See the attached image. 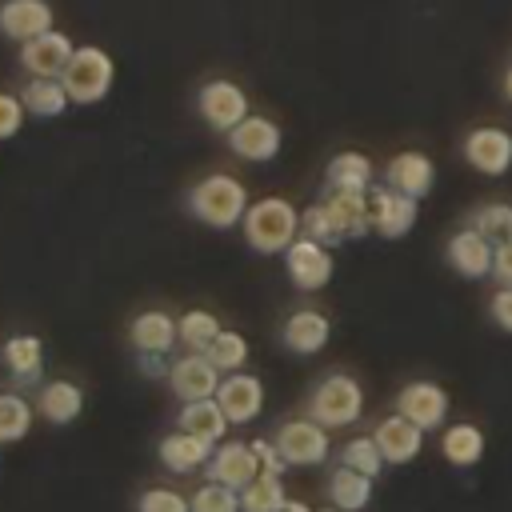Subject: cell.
I'll return each mask as SVG.
<instances>
[{
	"label": "cell",
	"mask_w": 512,
	"mask_h": 512,
	"mask_svg": "<svg viewBox=\"0 0 512 512\" xmlns=\"http://www.w3.org/2000/svg\"><path fill=\"white\" fill-rule=\"evenodd\" d=\"M140 372H144V376H168V364H164V356H156V352H140Z\"/></svg>",
	"instance_id": "44"
},
{
	"label": "cell",
	"mask_w": 512,
	"mask_h": 512,
	"mask_svg": "<svg viewBox=\"0 0 512 512\" xmlns=\"http://www.w3.org/2000/svg\"><path fill=\"white\" fill-rule=\"evenodd\" d=\"M176 428L180 432H192L196 440H204V444H220L224 440V428H228V416H224V408L216 404V396H208V400H184V408H180V416H176Z\"/></svg>",
	"instance_id": "24"
},
{
	"label": "cell",
	"mask_w": 512,
	"mask_h": 512,
	"mask_svg": "<svg viewBox=\"0 0 512 512\" xmlns=\"http://www.w3.org/2000/svg\"><path fill=\"white\" fill-rule=\"evenodd\" d=\"M280 144H284L280 124L268 120V116H256V112H248V116L228 132V148H232L240 160H248V164H268V160H276V156H280Z\"/></svg>",
	"instance_id": "9"
},
{
	"label": "cell",
	"mask_w": 512,
	"mask_h": 512,
	"mask_svg": "<svg viewBox=\"0 0 512 512\" xmlns=\"http://www.w3.org/2000/svg\"><path fill=\"white\" fill-rule=\"evenodd\" d=\"M284 268H288V280L300 288V292H316L332 280V248L320 244V240H308V236H296L284 252Z\"/></svg>",
	"instance_id": "8"
},
{
	"label": "cell",
	"mask_w": 512,
	"mask_h": 512,
	"mask_svg": "<svg viewBox=\"0 0 512 512\" xmlns=\"http://www.w3.org/2000/svg\"><path fill=\"white\" fill-rule=\"evenodd\" d=\"M324 204L340 228V240H360L364 232H372L368 224V192H344V188H328Z\"/></svg>",
	"instance_id": "23"
},
{
	"label": "cell",
	"mask_w": 512,
	"mask_h": 512,
	"mask_svg": "<svg viewBox=\"0 0 512 512\" xmlns=\"http://www.w3.org/2000/svg\"><path fill=\"white\" fill-rule=\"evenodd\" d=\"M504 96H508V100H512V68H508V72H504Z\"/></svg>",
	"instance_id": "46"
},
{
	"label": "cell",
	"mask_w": 512,
	"mask_h": 512,
	"mask_svg": "<svg viewBox=\"0 0 512 512\" xmlns=\"http://www.w3.org/2000/svg\"><path fill=\"white\" fill-rule=\"evenodd\" d=\"M468 228H476V232L488 236L492 244L508 240V236H512V204H484V208H476Z\"/></svg>",
	"instance_id": "37"
},
{
	"label": "cell",
	"mask_w": 512,
	"mask_h": 512,
	"mask_svg": "<svg viewBox=\"0 0 512 512\" xmlns=\"http://www.w3.org/2000/svg\"><path fill=\"white\" fill-rule=\"evenodd\" d=\"M208 456H212V444H204V440H196L192 432H168L164 440H160V464L168 468V472H176V476H188V472H200L204 464H208Z\"/></svg>",
	"instance_id": "26"
},
{
	"label": "cell",
	"mask_w": 512,
	"mask_h": 512,
	"mask_svg": "<svg viewBox=\"0 0 512 512\" xmlns=\"http://www.w3.org/2000/svg\"><path fill=\"white\" fill-rule=\"evenodd\" d=\"M196 108H200V120L208 128H216V132L228 136L248 116V92L236 80H208L196 92Z\"/></svg>",
	"instance_id": "6"
},
{
	"label": "cell",
	"mask_w": 512,
	"mask_h": 512,
	"mask_svg": "<svg viewBox=\"0 0 512 512\" xmlns=\"http://www.w3.org/2000/svg\"><path fill=\"white\" fill-rule=\"evenodd\" d=\"M364 412V388L348 376V372H328L312 396H308V416L324 428H344V424H356Z\"/></svg>",
	"instance_id": "4"
},
{
	"label": "cell",
	"mask_w": 512,
	"mask_h": 512,
	"mask_svg": "<svg viewBox=\"0 0 512 512\" xmlns=\"http://www.w3.org/2000/svg\"><path fill=\"white\" fill-rule=\"evenodd\" d=\"M252 456H256V464H260V472H272V476H280L288 464H284V456H280V448L272 444V440H252Z\"/></svg>",
	"instance_id": "41"
},
{
	"label": "cell",
	"mask_w": 512,
	"mask_h": 512,
	"mask_svg": "<svg viewBox=\"0 0 512 512\" xmlns=\"http://www.w3.org/2000/svg\"><path fill=\"white\" fill-rule=\"evenodd\" d=\"M240 228H244L248 248H256L260 256H276V252H288V244L300 236V212L284 196H264L248 204Z\"/></svg>",
	"instance_id": "1"
},
{
	"label": "cell",
	"mask_w": 512,
	"mask_h": 512,
	"mask_svg": "<svg viewBox=\"0 0 512 512\" xmlns=\"http://www.w3.org/2000/svg\"><path fill=\"white\" fill-rule=\"evenodd\" d=\"M328 496H332V508H340V512H360V508H368V500H372V476H364V472L340 464V468L328 472Z\"/></svg>",
	"instance_id": "28"
},
{
	"label": "cell",
	"mask_w": 512,
	"mask_h": 512,
	"mask_svg": "<svg viewBox=\"0 0 512 512\" xmlns=\"http://www.w3.org/2000/svg\"><path fill=\"white\" fill-rule=\"evenodd\" d=\"M272 444L280 448L284 464L288 468H308V464H324L332 444H328V428L316 424L312 416H300V420H284L272 436Z\"/></svg>",
	"instance_id": "5"
},
{
	"label": "cell",
	"mask_w": 512,
	"mask_h": 512,
	"mask_svg": "<svg viewBox=\"0 0 512 512\" xmlns=\"http://www.w3.org/2000/svg\"><path fill=\"white\" fill-rule=\"evenodd\" d=\"M328 336H332V324H328V316L316 312V308H296V312L284 320V328H280L284 348L296 352V356L320 352V348L328 344Z\"/></svg>",
	"instance_id": "19"
},
{
	"label": "cell",
	"mask_w": 512,
	"mask_h": 512,
	"mask_svg": "<svg viewBox=\"0 0 512 512\" xmlns=\"http://www.w3.org/2000/svg\"><path fill=\"white\" fill-rule=\"evenodd\" d=\"M464 160L484 176H504L512 168V132L496 124H480L464 136Z\"/></svg>",
	"instance_id": "11"
},
{
	"label": "cell",
	"mask_w": 512,
	"mask_h": 512,
	"mask_svg": "<svg viewBox=\"0 0 512 512\" xmlns=\"http://www.w3.org/2000/svg\"><path fill=\"white\" fill-rule=\"evenodd\" d=\"M320 512H340V508H320Z\"/></svg>",
	"instance_id": "47"
},
{
	"label": "cell",
	"mask_w": 512,
	"mask_h": 512,
	"mask_svg": "<svg viewBox=\"0 0 512 512\" xmlns=\"http://www.w3.org/2000/svg\"><path fill=\"white\" fill-rule=\"evenodd\" d=\"M216 404L224 408V416H228V424H248V420H256L260 416V408H264V384H260V376H252V372H228L224 380H220V388H216Z\"/></svg>",
	"instance_id": "14"
},
{
	"label": "cell",
	"mask_w": 512,
	"mask_h": 512,
	"mask_svg": "<svg viewBox=\"0 0 512 512\" xmlns=\"http://www.w3.org/2000/svg\"><path fill=\"white\" fill-rule=\"evenodd\" d=\"M0 360L12 372L16 388H28L44 372V340L40 336H8L4 348H0Z\"/></svg>",
	"instance_id": "22"
},
{
	"label": "cell",
	"mask_w": 512,
	"mask_h": 512,
	"mask_svg": "<svg viewBox=\"0 0 512 512\" xmlns=\"http://www.w3.org/2000/svg\"><path fill=\"white\" fill-rule=\"evenodd\" d=\"M72 52H76L72 36L60 32V28H48V32H40V36L20 44V68L28 76H60L64 64L72 60Z\"/></svg>",
	"instance_id": "12"
},
{
	"label": "cell",
	"mask_w": 512,
	"mask_h": 512,
	"mask_svg": "<svg viewBox=\"0 0 512 512\" xmlns=\"http://www.w3.org/2000/svg\"><path fill=\"white\" fill-rule=\"evenodd\" d=\"M220 320L208 312V308H192L176 320V332H180V344H188V352H208V344L220 336Z\"/></svg>",
	"instance_id": "33"
},
{
	"label": "cell",
	"mask_w": 512,
	"mask_h": 512,
	"mask_svg": "<svg viewBox=\"0 0 512 512\" xmlns=\"http://www.w3.org/2000/svg\"><path fill=\"white\" fill-rule=\"evenodd\" d=\"M416 212H420V200L380 184V188H368V224L372 232H380L384 240H400L412 232L416 224Z\"/></svg>",
	"instance_id": "7"
},
{
	"label": "cell",
	"mask_w": 512,
	"mask_h": 512,
	"mask_svg": "<svg viewBox=\"0 0 512 512\" xmlns=\"http://www.w3.org/2000/svg\"><path fill=\"white\" fill-rule=\"evenodd\" d=\"M280 512H316V508H308V504H304V500H288V504H284V508H280Z\"/></svg>",
	"instance_id": "45"
},
{
	"label": "cell",
	"mask_w": 512,
	"mask_h": 512,
	"mask_svg": "<svg viewBox=\"0 0 512 512\" xmlns=\"http://www.w3.org/2000/svg\"><path fill=\"white\" fill-rule=\"evenodd\" d=\"M208 480H216V484H224V488H248L256 476H260V464H256V456H252V444H244V440H220L216 448H212V456H208Z\"/></svg>",
	"instance_id": "13"
},
{
	"label": "cell",
	"mask_w": 512,
	"mask_h": 512,
	"mask_svg": "<svg viewBox=\"0 0 512 512\" xmlns=\"http://www.w3.org/2000/svg\"><path fill=\"white\" fill-rule=\"evenodd\" d=\"M192 512H240V492L236 488H224L216 480H204L196 492H192Z\"/></svg>",
	"instance_id": "38"
},
{
	"label": "cell",
	"mask_w": 512,
	"mask_h": 512,
	"mask_svg": "<svg viewBox=\"0 0 512 512\" xmlns=\"http://www.w3.org/2000/svg\"><path fill=\"white\" fill-rule=\"evenodd\" d=\"M328 188H344V192H368L372 188V160L364 152H336L328 160L324 172Z\"/></svg>",
	"instance_id": "29"
},
{
	"label": "cell",
	"mask_w": 512,
	"mask_h": 512,
	"mask_svg": "<svg viewBox=\"0 0 512 512\" xmlns=\"http://www.w3.org/2000/svg\"><path fill=\"white\" fill-rule=\"evenodd\" d=\"M340 464H348V468H356V472H364V476H380V468H384V456H380V444L372 440V436H352L344 448H340Z\"/></svg>",
	"instance_id": "35"
},
{
	"label": "cell",
	"mask_w": 512,
	"mask_h": 512,
	"mask_svg": "<svg viewBox=\"0 0 512 512\" xmlns=\"http://www.w3.org/2000/svg\"><path fill=\"white\" fill-rule=\"evenodd\" d=\"M300 236H308V240H320V244H340V228H336V220H332V212H328V204L324 200H316V204H308L304 212H300Z\"/></svg>",
	"instance_id": "36"
},
{
	"label": "cell",
	"mask_w": 512,
	"mask_h": 512,
	"mask_svg": "<svg viewBox=\"0 0 512 512\" xmlns=\"http://www.w3.org/2000/svg\"><path fill=\"white\" fill-rule=\"evenodd\" d=\"M24 104H20V96H12V92H0V140H8V136H16L20 128H24Z\"/></svg>",
	"instance_id": "40"
},
{
	"label": "cell",
	"mask_w": 512,
	"mask_h": 512,
	"mask_svg": "<svg viewBox=\"0 0 512 512\" xmlns=\"http://www.w3.org/2000/svg\"><path fill=\"white\" fill-rule=\"evenodd\" d=\"M396 412L412 420L420 432H432L448 420V392L436 380H412L396 392Z\"/></svg>",
	"instance_id": "10"
},
{
	"label": "cell",
	"mask_w": 512,
	"mask_h": 512,
	"mask_svg": "<svg viewBox=\"0 0 512 512\" xmlns=\"http://www.w3.org/2000/svg\"><path fill=\"white\" fill-rule=\"evenodd\" d=\"M488 312H492V320H496V328H504V332H512V288H500V292L492 296V304H488Z\"/></svg>",
	"instance_id": "43"
},
{
	"label": "cell",
	"mask_w": 512,
	"mask_h": 512,
	"mask_svg": "<svg viewBox=\"0 0 512 512\" xmlns=\"http://www.w3.org/2000/svg\"><path fill=\"white\" fill-rule=\"evenodd\" d=\"M36 412H40L48 424H72V420L84 412V392H80V384H72V380H48V384H40V392H36Z\"/></svg>",
	"instance_id": "25"
},
{
	"label": "cell",
	"mask_w": 512,
	"mask_h": 512,
	"mask_svg": "<svg viewBox=\"0 0 512 512\" xmlns=\"http://www.w3.org/2000/svg\"><path fill=\"white\" fill-rule=\"evenodd\" d=\"M36 404H28L20 392H0V444H16L32 432Z\"/></svg>",
	"instance_id": "31"
},
{
	"label": "cell",
	"mask_w": 512,
	"mask_h": 512,
	"mask_svg": "<svg viewBox=\"0 0 512 512\" xmlns=\"http://www.w3.org/2000/svg\"><path fill=\"white\" fill-rule=\"evenodd\" d=\"M384 184L396 188V192H404V196H412V200H420V196H428L432 184H436V164H432L424 152H416V148L396 152V156L384 164Z\"/></svg>",
	"instance_id": "16"
},
{
	"label": "cell",
	"mask_w": 512,
	"mask_h": 512,
	"mask_svg": "<svg viewBox=\"0 0 512 512\" xmlns=\"http://www.w3.org/2000/svg\"><path fill=\"white\" fill-rule=\"evenodd\" d=\"M284 504H288L284 484L272 472H260L248 488H240V512H280Z\"/></svg>",
	"instance_id": "32"
},
{
	"label": "cell",
	"mask_w": 512,
	"mask_h": 512,
	"mask_svg": "<svg viewBox=\"0 0 512 512\" xmlns=\"http://www.w3.org/2000/svg\"><path fill=\"white\" fill-rule=\"evenodd\" d=\"M168 384L180 400H208L220 388V368L204 352H188L168 364Z\"/></svg>",
	"instance_id": "15"
},
{
	"label": "cell",
	"mask_w": 512,
	"mask_h": 512,
	"mask_svg": "<svg viewBox=\"0 0 512 512\" xmlns=\"http://www.w3.org/2000/svg\"><path fill=\"white\" fill-rule=\"evenodd\" d=\"M128 340H132V348H136V352L168 356V352H172V344L180 340V332H176V320H172L168 312L148 308V312L132 316V324H128Z\"/></svg>",
	"instance_id": "21"
},
{
	"label": "cell",
	"mask_w": 512,
	"mask_h": 512,
	"mask_svg": "<svg viewBox=\"0 0 512 512\" xmlns=\"http://www.w3.org/2000/svg\"><path fill=\"white\" fill-rule=\"evenodd\" d=\"M204 356H208L224 376H228V372H240L244 360H248V340H244L240 332H232V328H220V336L208 344Z\"/></svg>",
	"instance_id": "34"
},
{
	"label": "cell",
	"mask_w": 512,
	"mask_h": 512,
	"mask_svg": "<svg viewBox=\"0 0 512 512\" xmlns=\"http://www.w3.org/2000/svg\"><path fill=\"white\" fill-rule=\"evenodd\" d=\"M20 104L28 116H40V120H56L68 112V92L60 84V76H28V84L20 88Z\"/></svg>",
	"instance_id": "27"
},
{
	"label": "cell",
	"mask_w": 512,
	"mask_h": 512,
	"mask_svg": "<svg viewBox=\"0 0 512 512\" xmlns=\"http://www.w3.org/2000/svg\"><path fill=\"white\" fill-rule=\"evenodd\" d=\"M112 80H116V64L96 44H80L60 72V84L72 104H100L112 92Z\"/></svg>",
	"instance_id": "3"
},
{
	"label": "cell",
	"mask_w": 512,
	"mask_h": 512,
	"mask_svg": "<svg viewBox=\"0 0 512 512\" xmlns=\"http://www.w3.org/2000/svg\"><path fill=\"white\" fill-rule=\"evenodd\" d=\"M52 28V4L48 0H4L0 4V32L8 40H32Z\"/></svg>",
	"instance_id": "20"
},
{
	"label": "cell",
	"mask_w": 512,
	"mask_h": 512,
	"mask_svg": "<svg viewBox=\"0 0 512 512\" xmlns=\"http://www.w3.org/2000/svg\"><path fill=\"white\" fill-rule=\"evenodd\" d=\"M136 512H192V504L176 488H144L136 500Z\"/></svg>",
	"instance_id": "39"
},
{
	"label": "cell",
	"mask_w": 512,
	"mask_h": 512,
	"mask_svg": "<svg viewBox=\"0 0 512 512\" xmlns=\"http://www.w3.org/2000/svg\"><path fill=\"white\" fill-rule=\"evenodd\" d=\"M492 276L500 280V288H512V236L492 248Z\"/></svg>",
	"instance_id": "42"
},
{
	"label": "cell",
	"mask_w": 512,
	"mask_h": 512,
	"mask_svg": "<svg viewBox=\"0 0 512 512\" xmlns=\"http://www.w3.org/2000/svg\"><path fill=\"white\" fill-rule=\"evenodd\" d=\"M372 440L380 444L384 464H408V460H416V456H420V448H424V432H420L412 420H404L400 412L384 416V420L376 424Z\"/></svg>",
	"instance_id": "17"
},
{
	"label": "cell",
	"mask_w": 512,
	"mask_h": 512,
	"mask_svg": "<svg viewBox=\"0 0 512 512\" xmlns=\"http://www.w3.org/2000/svg\"><path fill=\"white\" fill-rule=\"evenodd\" d=\"M440 452H444L448 464L472 468V464H480V456H484V432H480L476 424H452V428L440 436Z\"/></svg>",
	"instance_id": "30"
},
{
	"label": "cell",
	"mask_w": 512,
	"mask_h": 512,
	"mask_svg": "<svg viewBox=\"0 0 512 512\" xmlns=\"http://www.w3.org/2000/svg\"><path fill=\"white\" fill-rule=\"evenodd\" d=\"M248 204H252L248 188L228 172H212V176L196 180L188 192V212L208 228H236L244 220Z\"/></svg>",
	"instance_id": "2"
},
{
	"label": "cell",
	"mask_w": 512,
	"mask_h": 512,
	"mask_svg": "<svg viewBox=\"0 0 512 512\" xmlns=\"http://www.w3.org/2000/svg\"><path fill=\"white\" fill-rule=\"evenodd\" d=\"M492 248L496 244L488 236H480L476 228H460L448 240V264L468 280H484V276H492Z\"/></svg>",
	"instance_id": "18"
}]
</instances>
